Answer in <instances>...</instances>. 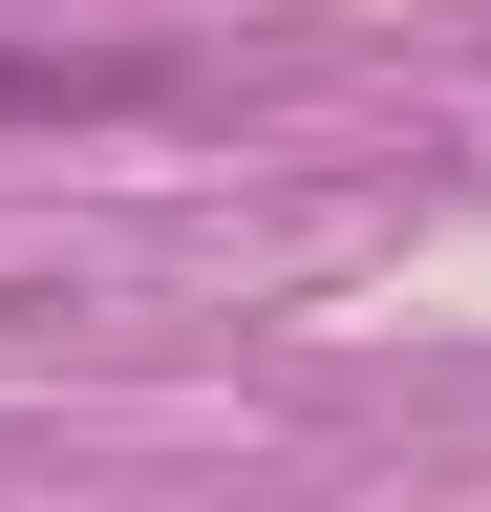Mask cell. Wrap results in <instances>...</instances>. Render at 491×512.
Returning <instances> with one entry per match:
<instances>
[{"label": "cell", "instance_id": "1", "mask_svg": "<svg viewBox=\"0 0 491 512\" xmlns=\"http://www.w3.org/2000/svg\"><path fill=\"white\" fill-rule=\"evenodd\" d=\"M150 64H65V43H0V128H129Z\"/></svg>", "mask_w": 491, "mask_h": 512}]
</instances>
